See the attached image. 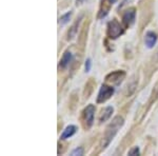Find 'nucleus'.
Wrapping results in <instances>:
<instances>
[{
	"label": "nucleus",
	"mask_w": 158,
	"mask_h": 156,
	"mask_svg": "<svg viewBox=\"0 0 158 156\" xmlns=\"http://www.w3.org/2000/svg\"><path fill=\"white\" fill-rule=\"evenodd\" d=\"M114 94V89L111 88L109 86H106L103 84L100 88V91L98 93V97H97V102L98 103H101V102L106 101L108 99Z\"/></svg>",
	"instance_id": "7ed1b4c3"
},
{
	"label": "nucleus",
	"mask_w": 158,
	"mask_h": 156,
	"mask_svg": "<svg viewBox=\"0 0 158 156\" xmlns=\"http://www.w3.org/2000/svg\"><path fill=\"white\" fill-rule=\"evenodd\" d=\"M83 154V150L81 149V148H77V149H75L72 152V155H82Z\"/></svg>",
	"instance_id": "4468645a"
},
{
	"label": "nucleus",
	"mask_w": 158,
	"mask_h": 156,
	"mask_svg": "<svg viewBox=\"0 0 158 156\" xmlns=\"http://www.w3.org/2000/svg\"><path fill=\"white\" fill-rule=\"evenodd\" d=\"M76 127L75 126H69L65 128V130L63 131V133L61 134L60 138L61 139H67V138H70L71 136H73L74 134L76 133Z\"/></svg>",
	"instance_id": "6e6552de"
},
{
	"label": "nucleus",
	"mask_w": 158,
	"mask_h": 156,
	"mask_svg": "<svg viewBox=\"0 0 158 156\" xmlns=\"http://www.w3.org/2000/svg\"><path fill=\"white\" fill-rule=\"evenodd\" d=\"M78 24H79V21L75 22V23L73 24V27L70 29V31H69V39H73V38L76 36V33H77V27H78Z\"/></svg>",
	"instance_id": "9b49d317"
},
{
	"label": "nucleus",
	"mask_w": 158,
	"mask_h": 156,
	"mask_svg": "<svg viewBox=\"0 0 158 156\" xmlns=\"http://www.w3.org/2000/svg\"><path fill=\"white\" fill-rule=\"evenodd\" d=\"M122 33H123V30H122V27H120V24H119V22L117 20L114 19L108 23V35L110 38L116 39L120 35H122Z\"/></svg>",
	"instance_id": "f03ea898"
},
{
	"label": "nucleus",
	"mask_w": 158,
	"mask_h": 156,
	"mask_svg": "<svg viewBox=\"0 0 158 156\" xmlns=\"http://www.w3.org/2000/svg\"><path fill=\"white\" fill-rule=\"evenodd\" d=\"M71 59H72V53L70 52V51H67V52H64V54H63L62 58H61L60 60V66L61 68H67L69 65V63L71 62Z\"/></svg>",
	"instance_id": "1a4fd4ad"
},
{
	"label": "nucleus",
	"mask_w": 158,
	"mask_h": 156,
	"mask_svg": "<svg viewBox=\"0 0 158 156\" xmlns=\"http://www.w3.org/2000/svg\"><path fill=\"white\" fill-rule=\"evenodd\" d=\"M135 16H136L135 9H129L128 11L123 14V17H122L124 25H126V27H130V25L133 24L135 21Z\"/></svg>",
	"instance_id": "423d86ee"
},
{
	"label": "nucleus",
	"mask_w": 158,
	"mask_h": 156,
	"mask_svg": "<svg viewBox=\"0 0 158 156\" xmlns=\"http://www.w3.org/2000/svg\"><path fill=\"white\" fill-rule=\"evenodd\" d=\"M108 1L110 2V3H115V2L117 1V0H108Z\"/></svg>",
	"instance_id": "dca6fc26"
},
{
	"label": "nucleus",
	"mask_w": 158,
	"mask_h": 156,
	"mask_svg": "<svg viewBox=\"0 0 158 156\" xmlns=\"http://www.w3.org/2000/svg\"><path fill=\"white\" fill-rule=\"evenodd\" d=\"M91 70V60L88 59L85 61V72H90Z\"/></svg>",
	"instance_id": "2eb2a0df"
},
{
	"label": "nucleus",
	"mask_w": 158,
	"mask_h": 156,
	"mask_svg": "<svg viewBox=\"0 0 158 156\" xmlns=\"http://www.w3.org/2000/svg\"><path fill=\"white\" fill-rule=\"evenodd\" d=\"M138 154H139L138 147H134L133 149L129 151V155H138Z\"/></svg>",
	"instance_id": "ddd939ff"
},
{
	"label": "nucleus",
	"mask_w": 158,
	"mask_h": 156,
	"mask_svg": "<svg viewBox=\"0 0 158 156\" xmlns=\"http://www.w3.org/2000/svg\"><path fill=\"white\" fill-rule=\"evenodd\" d=\"M126 76V73L122 72V71H117V72H113L110 75L106 76V81L113 83V84H119L122 81V79Z\"/></svg>",
	"instance_id": "39448f33"
},
{
	"label": "nucleus",
	"mask_w": 158,
	"mask_h": 156,
	"mask_svg": "<svg viewBox=\"0 0 158 156\" xmlns=\"http://www.w3.org/2000/svg\"><path fill=\"white\" fill-rule=\"evenodd\" d=\"M94 114H95V107L93 104H89L83 111V118L86 128H90L94 122Z\"/></svg>",
	"instance_id": "20e7f679"
},
{
	"label": "nucleus",
	"mask_w": 158,
	"mask_h": 156,
	"mask_svg": "<svg viewBox=\"0 0 158 156\" xmlns=\"http://www.w3.org/2000/svg\"><path fill=\"white\" fill-rule=\"evenodd\" d=\"M112 113H113V108H112V107H108V108L104 109L103 111L101 112L100 117H99V120H100V122L106 121V120H108L110 117H111Z\"/></svg>",
	"instance_id": "9d476101"
},
{
	"label": "nucleus",
	"mask_w": 158,
	"mask_h": 156,
	"mask_svg": "<svg viewBox=\"0 0 158 156\" xmlns=\"http://www.w3.org/2000/svg\"><path fill=\"white\" fill-rule=\"evenodd\" d=\"M122 124H123V118L120 116H117L114 118V120L112 121V124H110V126L106 128V135H104L103 137V140L102 142H101V149H104V148L108 145L110 142H111V140L113 139L114 136L116 135V133L118 132V129L119 128L122 127Z\"/></svg>",
	"instance_id": "f257e3e1"
},
{
	"label": "nucleus",
	"mask_w": 158,
	"mask_h": 156,
	"mask_svg": "<svg viewBox=\"0 0 158 156\" xmlns=\"http://www.w3.org/2000/svg\"><path fill=\"white\" fill-rule=\"evenodd\" d=\"M157 41V36L154 32H148L146 34V37H144V42H146V45L149 48H153L155 45V43Z\"/></svg>",
	"instance_id": "0eeeda50"
},
{
	"label": "nucleus",
	"mask_w": 158,
	"mask_h": 156,
	"mask_svg": "<svg viewBox=\"0 0 158 156\" xmlns=\"http://www.w3.org/2000/svg\"><path fill=\"white\" fill-rule=\"evenodd\" d=\"M71 16H72V12H69L65 15H63V16L60 18V23L61 24H65L67 22H69V20H70Z\"/></svg>",
	"instance_id": "f8f14e48"
}]
</instances>
